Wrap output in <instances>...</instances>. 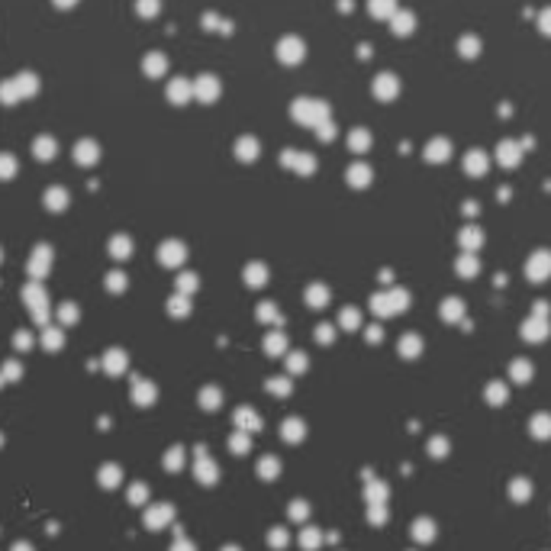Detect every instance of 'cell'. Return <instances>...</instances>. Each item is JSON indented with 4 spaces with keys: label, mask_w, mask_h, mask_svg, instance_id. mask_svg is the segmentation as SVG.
<instances>
[{
    "label": "cell",
    "mask_w": 551,
    "mask_h": 551,
    "mask_svg": "<svg viewBox=\"0 0 551 551\" xmlns=\"http://www.w3.org/2000/svg\"><path fill=\"white\" fill-rule=\"evenodd\" d=\"M294 113H297L303 123L313 126V123H323V119H326L329 110H326V104H319V100H300V104L294 106Z\"/></svg>",
    "instance_id": "6da1fadb"
},
{
    "label": "cell",
    "mask_w": 551,
    "mask_h": 551,
    "mask_svg": "<svg viewBox=\"0 0 551 551\" xmlns=\"http://www.w3.org/2000/svg\"><path fill=\"white\" fill-rule=\"evenodd\" d=\"M374 94L381 97V100H393V97L400 94V81L393 75H381L377 81H374Z\"/></svg>",
    "instance_id": "7a4b0ae2"
},
{
    "label": "cell",
    "mask_w": 551,
    "mask_h": 551,
    "mask_svg": "<svg viewBox=\"0 0 551 551\" xmlns=\"http://www.w3.org/2000/svg\"><path fill=\"white\" fill-rule=\"evenodd\" d=\"M448 152H452V142H448V139H432V142L425 145V159L429 161H445Z\"/></svg>",
    "instance_id": "3957f363"
},
{
    "label": "cell",
    "mask_w": 551,
    "mask_h": 551,
    "mask_svg": "<svg viewBox=\"0 0 551 551\" xmlns=\"http://www.w3.org/2000/svg\"><path fill=\"white\" fill-rule=\"evenodd\" d=\"M519 145L516 142H500V165H506V168H513V165H519Z\"/></svg>",
    "instance_id": "277c9868"
},
{
    "label": "cell",
    "mask_w": 551,
    "mask_h": 551,
    "mask_svg": "<svg viewBox=\"0 0 551 551\" xmlns=\"http://www.w3.org/2000/svg\"><path fill=\"white\" fill-rule=\"evenodd\" d=\"M390 20H393V32H397V36H406V32H413V26H416V16L413 13H406V10L393 13Z\"/></svg>",
    "instance_id": "5b68a950"
},
{
    "label": "cell",
    "mask_w": 551,
    "mask_h": 551,
    "mask_svg": "<svg viewBox=\"0 0 551 551\" xmlns=\"http://www.w3.org/2000/svg\"><path fill=\"white\" fill-rule=\"evenodd\" d=\"M465 168H467V174H484V171H487V155H484V152H467Z\"/></svg>",
    "instance_id": "8992f818"
},
{
    "label": "cell",
    "mask_w": 551,
    "mask_h": 551,
    "mask_svg": "<svg viewBox=\"0 0 551 551\" xmlns=\"http://www.w3.org/2000/svg\"><path fill=\"white\" fill-rule=\"evenodd\" d=\"M368 7H371V13L377 16V20H387V16L397 13V0H371Z\"/></svg>",
    "instance_id": "52a82bcc"
},
{
    "label": "cell",
    "mask_w": 551,
    "mask_h": 551,
    "mask_svg": "<svg viewBox=\"0 0 551 551\" xmlns=\"http://www.w3.org/2000/svg\"><path fill=\"white\" fill-rule=\"evenodd\" d=\"M300 55H303V49H300L297 39H287V43L281 45V58H287V62H297Z\"/></svg>",
    "instance_id": "ba28073f"
},
{
    "label": "cell",
    "mask_w": 551,
    "mask_h": 551,
    "mask_svg": "<svg viewBox=\"0 0 551 551\" xmlns=\"http://www.w3.org/2000/svg\"><path fill=\"white\" fill-rule=\"evenodd\" d=\"M458 45H461V55H465V58H474V55L480 52V39H474V36H465Z\"/></svg>",
    "instance_id": "9c48e42d"
},
{
    "label": "cell",
    "mask_w": 551,
    "mask_h": 551,
    "mask_svg": "<svg viewBox=\"0 0 551 551\" xmlns=\"http://www.w3.org/2000/svg\"><path fill=\"white\" fill-rule=\"evenodd\" d=\"M368 142H371V136H368L364 129H358V132H351V145H355V149H358V152H364V149H368Z\"/></svg>",
    "instance_id": "30bf717a"
},
{
    "label": "cell",
    "mask_w": 551,
    "mask_h": 551,
    "mask_svg": "<svg viewBox=\"0 0 551 551\" xmlns=\"http://www.w3.org/2000/svg\"><path fill=\"white\" fill-rule=\"evenodd\" d=\"M539 30L545 32V36H551V7L539 13Z\"/></svg>",
    "instance_id": "8fae6325"
},
{
    "label": "cell",
    "mask_w": 551,
    "mask_h": 551,
    "mask_svg": "<svg viewBox=\"0 0 551 551\" xmlns=\"http://www.w3.org/2000/svg\"><path fill=\"white\" fill-rule=\"evenodd\" d=\"M351 178L358 180V184H364V178H368V168H355V171H351Z\"/></svg>",
    "instance_id": "7c38bea8"
}]
</instances>
